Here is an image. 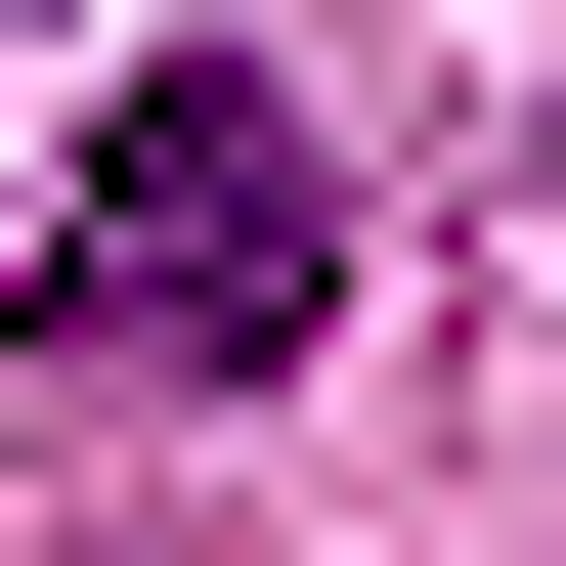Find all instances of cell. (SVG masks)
I'll use <instances>...</instances> for the list:
<instances>
[{
    "instance_id": "cell-1",
    "label": "cell",
    "mask_w": 566,
    "mask_h": 566,
    "mask_svg": "<svg viewBox=\"0 0 566 566\" xmlns=\"http://www.w3.org/2000/svg\"><path fill=\"white\" fill-rule=\"evenodd\" d=\"M305 305H349V175H305L262 44H175L132 132H87V218H44V392H262Z\"/></svg>"
}]
</instances>
